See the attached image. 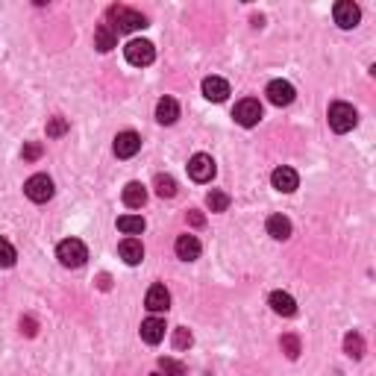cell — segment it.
Returning a JSON list of instances; mask_svg holds the SVG:
<instances>
[{
  "instance_id": "1",
  "label": "cell",
  "mask_w": 376,
  "mask_h": 376,
  "mask_svg": "<svg viewBox=\"0 0 376 376\" xmlns=\"http://www.w3.org/2000/svg\"><path fill=\"white\" fill-rule=\"evenodd\" d=\"M109 18H115V24H109L115 33H135V29H144L147 27V18L135 9H126V6H112L109 9Z\"/></svg>"
},
{
  "instance_id": "2",
  "label": "cell",
  "mask_w": 376,
  "mask_h": 376,
  "mask_svg": "<svg viewBox=\"0 0 376 376\" xmlns=\"http://www.w3.org/2000/svg\"><path fill=\"white\" fill-rule=\"evenodd\" d=\"M56 259L62 262L65 268H83L85 259H88V250L80 239H65L56 247Z\"/></svg>"
},
{
  "instance_id": "3",
  "label": "cell",
  "mask_w": 376,
  "mask_h": 376,
  "mask_svg": "<svg viewBox=\"0 0 376 376\" xmlns=\"http://www.w3.org/2000/svg\"><path fill=\"white\" fill-rule=\"evenodd\" d=\"M355 124H359V115H355V109L350 103L338 100V103L330 106V126H332V133L344 135V133H350Z\"/></svg>"
},
{
  "instance_id": "4",
  "label": "cell",
  "mask_w": 376,
  "mask_h": 376,
  "mask_svg": "<svg viewBox=\"0 0 376 376\" xmlns=\"http://www.w3.org/2000/svg\"><path fill=\"white\" fill-rule=\"evenodd\" d=\"M124 53H126V62H130V65L147 68L156 59V47L147 42V38H133V42L124 47Z\"/></svg>"
},
{
  "instance_id": "5",
  "label": "cell",
  "mask_w": 376,
  "mask_h": 376,
  "mask_svg": "<svg viewBox=\"0 0 376 376\" xmlns=\"http://www.w3.org/2000/svg\"><path fill=\"white\" fill-rule=\"evenodd\" d=\"M215 174H217V167L209 153H194L191 159H188V176H191L194 183H212Z\"/></svg>"
},
{
  "instance_id": "6",
  "label": "cell",
  "mask_w": 376,
  "mask_h": 376,
  "mask_svg": "<svg viewBox=\"0 0 376 376\" xmlns=\"http://www.w3.org/2000/svg\"><path fill=\"white\" fill-rule=\"evenodd\" d=\"M24 194L29 197L33 203H47L53 197V180L47 174H36L29 176L27 185H24Z\"/></svg>"
},
{
  "instance_id": "7",
  "label": "cell",
  "mask_w": 376,
  "mask_h": 376,
  "mask_svg": "<svg viewBox=\"0 0 376 376\" xmlns=\"http://www.w3.org/2000/svg\"><path fill=\"white\" fill-rule=\"evenodd\" d=\"M232 118H235V121H239L241 126H256V124L262 121V103L253 100V97H244V100L235 103Z\"/></svg>"
},
{
  "instance_id": "8",
  "label": "cell",
  "mask_w": 376,
  "mask_h": 376,
  "mask_svg": "<svg viewBox=\"0 0 376 376\" xmlns=\"http://www.w3.org/2000/svg\"><path fill=\"white\" fill-rule=\"evenodd\" d=\"M115 156L118 159H133V156L142 150V135L133 133V130H124V133H118L115 135Z\"/></svg>"
},
{
  "instance_id": "9",
  "label": "cell",
  "mask_w": 376,
  "mask_h": 376,
  "mask_svg": "<svg viewBox=\"0 0 376 376\" xmlns=\"http://www.w3.org/2000/svg\"><path fill=\"white\" fill-rule=\"evenodd\" d=\"M332 15H335V24H338L341 29H353L362 21V9L355 6L353 0H338L335 9H332Z\"/></svg>"
},
{
  "instance_id": "10",
  "label": "cell",
  "mask_w": 376,
  "mask_h": 376,
  "mask_svg": "<svg viewBox=\"0 0 376 376\" xmlns=\"http://www.w3.org/2000/svg\"><path fill=\"white\" fill-rule=\"evenodd\" d=\"M268 100L273 103V106H291L294 103V97H297V92H294V85L288 83V80H273L271 85H268Z\"/></svg>"
},
{
  "instance_id": "11",
  "label": "cell",
  "mask_w": 376,
  "mask_h": 376,
  "mask_svg": "<svg viewBox=\"0 0 376 376\" xmlns=\"http://www.w3.org/2000/svg\"><path fill=\"white\" fill-rule=\"evenodd\" d=\"M271 183H273V188L276 191H282V194H291V191H297V185H300V176H297V171L294 167H276V171L271 174Z\"/></svg>"
},
{
  "instance_id": "12",
  "label": "cell",
  "mask_w": 376,
  "mask_h": 376,
  "mask_svg": "<svg viewBox=\"0 0 376 376\" xmlns=\"http://www.w3.org/2000/svg\"><path fill=\"white\" fill-rule=\"evenodd\" d=\"M174 250H176V256H180L183 262H194V259H200V241H197V235H191V232H185V235H180L176 239V244H174Z\"/></svg>"
},
{
  "instance_id": "13",
  "label": "cell",
  "mask_w": 376,
  "mask_h": 376,
  "mask_svg": "<svg viewBox=\"0 0 376 376\" xmlns=\"http://www.w3.org/2000/svg\"><path fill=\"white\" fill-rule=\"evenodd\" d=\"M144 306H147V309H150L153 314L167 312V309H171V291H167L165 285H153V288L147 291V297H144Z\"/></svg>"
},
{
  "instance_id": "14",
  "label": "cell",
  "mask_w": 376,
  "mask_h": 376,
  "mask_svg": "<svg viewBox=\"0 0 376 376\" xmlns=\"http://www.w3.org/2000/svg\"><path fill=\"white\" fill-rule=\"evenodd\" d=\"M226 94H230V83L221 80V77H206L203 80V97L212 103H224Z\"/></svg>"
},
{
  "instance_id": "15",
  "label": "cell",
  "mask_w": 376,
  "mask_h": 376,
  "mask_svg": "<svg viewBox=\"0 0 376 376\" xmlns=\"http://www.w3.org/2000/svg\"><path fill=\"white\" fill-rule=\"evenodd\" d=\"M268 303H271V309H273L276 314H282V318H294V314H297V303H294V297H291V294H285V291H273Z\"/></svg>"
},
{
  "instance_id": "16",
  "label": "cell",
  "mask_w": 376,
  "mask_h": 376,
  "mask_svg": "<svg viewBox=\"0 0 376 376\" xmlns=\"http://www.w3.org/2000/svg\"><path fill=\"white\" fill-rule=\"evenodd\" d=\"M176 118H180V103H176L174 97H162V100L156 103V121L165 124V126H171Z\"/></svg>"
},
{
  "instance_id": "17",
  "label": "cell",
  "mask_w": 376,
  "mask_h": 376,
  "mask_svg": "<svg viewBox=\"0 0 376 376\" xmlns=\"http://www.w3.org/2000/svg\"><path fill=\"white\" fill-rule=\"evenodd\" d=\"M124 206H130V209H142L147 203V188L142 183H126L124 185Z\"/></svg>"
},
{
  "instance_id": "18",
  "label": "cell",
  "mask_w": 376,
  "mask_h": 376,
  "mask_svg": "<svg viewBox=\"0 0 376 376\" xmlns=\"http://www.w3.org/2000/svg\"><path fill=\"white\" fill-rule=\"evenodd\" d=\"M118 253H121V259L126 265H138L144 259V247H142L138 239H124L121 244H118Z\"/></svg>"
},
{
  "instance_id": "19",
  "label": "cell",
  "mask_w": 376,
  "mask_h": 376,
  "mask_svg": "<svg viewBox=\"0 0 376 376\" xmlns=\"http://www.w3.org/2000/svg\"><path fill=\"white\" fill-rule=\"evenodd\" d=\"M165 338V321L162 318H147L142 323V341L144 344H159Z\"/></svg>"
},
{
  "instance_id": "20",
  "label": "cell",
  "mask_w": 376,
  "mask_h": 376,
  "mask_svg": "<svg viewBox=\"0 0 376 376\" xmlns=\"http://www.w3.org/2000/svg\"><path fill=\"white\" fill-rule=\"evenodd\" d=\"M115 44H118V33H115V29L109 27V24H100V27L94 29V47H97L100 53H109Z\"/></svg>"
},
{
  "instance_id": "21",
  "label": "cell",
  "mask_w": 376,
  "mask_h": 376,
  "mask_svg": "<svg viewBox=\"0 0 376 376\" xmlns=\"http://www.w3.org/2000/svg\"><path fill=\"white\" fill-rule=\"evenodd\" d=\"M268 235L276 241H285L291 235V221L285 215H271L268 217Z\"/></svg>"
},
{
  "instance_id": "22",
  "label": "cell",
  "mask_w": 376,
  "mask_h": 376,
  "mask_svg": "<svg viewBox=\"0 0 376 376\" xmlns=\"http://www.w3.org/2000/svg\"><path fill=\"white\" fill-rule=\"evenodd\" d=\"M118 230H121L124 235H142L144 232V217L142 215H121L118 217Z\"/></svg>"
},
{
  "instance_id": "23",
  "label": "cell",
  "mask_w": 376,
  "mask_h": 376,
  "mask_svg": "<svg viewBox=\"0 0 376 376\" xmlns=\"http://www.w3.org/2000/svg\"><path fill=\"white\" fill-rule=\"evenodd\" d=\"M206 206H209L212 212H226L230 209V194L221 191V188H212V191L206 194Z\"/></svg>"
},
{
  "instance_id": "24",
  "label": "cell",
  "mask_w": 376,
  "mask_h": 376,
  "mask_svg": "<svg viewBox=\"0 0 376 376\" xmlns=\"http://www.w3.org/2000/svg\"><path fill=\"white\" fill-rule=\"evenodd\" d=\"M156 194L159 197H174L176 194V183H174V176L171 174H156Z\"/></svg>"
},
{
  "instance_id": "25",
  "label": "cell",
  "mask_w": 376,
  "mask_h": 376,
  "mask_svg": "<svg viewBox=\"0 0 376 376\" xmlns=\"http://www.w3.org/2000/svg\"><path fill=\"white\" fill-rule=\"evenodd\" d=\"M344 350H347V355H353V359H362V353H364V341H362V335L350 332L347 338H344Z\"/></svg>"
},
{
  "instance_id": "26",
  "label": "cell",
  "mask_w": 376,
  "mask_h": 376,
  "mask_svg": "<svg viewBox=\"0 0 376 376\" xmlns=\"http://www.w3.org/2000/svg\"><path fill=\"white\" fill-rule=\"evenodd\" d=\"M15 259H18V256H15V247L9 244L6 239H0V268H12Z\"/></svg>"
},
{
  "instance_id": "27",
  "label": "cell",
  "mask_w": 376,
  "mask_h": 376,
  "mask_svg": "<svg viewBox=\"0 0 376 376\" xmlns=\"http://www.w3.org/2000/svg\"><path fill=\"white\" fill-rule=\"evenodd\" d=\"M68 133V121L62 115H56V118H51V121H47V135L51 138H59V135H65Z\"/></svg>"
},
{
  "instance_id": "28",
  "label": "cell",
  "mask_w": 376,
  "mask_h": 376,
  "mask_svg": "<svg viewBox=\"0 0 376 376\" xmlns=\"http://www.w3.org/2000/svg\"><path fill=\"white\" fill-rule=\"evenodd\" d=\"M159 368L167 376H185V364L183 362H174V359H159Z\"/></svg>"
},
{
  "instance_id": "29",
  "label": "cell",
  "mask_w": 376,
  "mask_h": 376,
  "mask_svg": "<svg viewBox=\"0 0 376 376\" xmlns=\"http://www.w3.org/2000/svg\"><path fill=\"white\" fill-rule=\"evenodd\" d=\"M191 332L185 330V326H180V330H174V347L176 350H185V347H191Z\"/></svg>"
},
{
  "instance_id": "30",
  "label": "cell",
  "mask_w": 376,
  "mask_h": 376,
  "mask_svg": "<svg viewBox=\"0 0 376 376\" xmlns=\"http://www.w3.org/2000/svg\"><path fill=\"white\" fill-rule=\"evenodd\" d=\"M282 350L288 353V359H297V355H300V341H297L294 335H285V338H282Z\"/></svg>"
},
{
  "instance_id": "31",
  "label": "cell",
  "mask_w": 376,
  "mask_h": 376,
  "mask_svg": "<svg viewBox=\"0 0 376 376\" xmlns=\"http://www.w3.org/2000/svg\"><path fill=\"white\" fill-rule=\"evenodd\" d=\"M38 156H42V144H27L24 147V159H29V162H33V159H38Z\"/></svg>"
},
{
  "instance_id": "32",
  "label": "cell",
  "mask_w": 376,
  "mask_h": 376,
  "mask_svg": "<svg viewBox=\"0 0 376 376\" xmlns=\"http://www.w3.org/2000/svg\"><path fill=\"white\" fill-rule=\"evenodd\" d=\"M188 221H191L194 226H203V215L200 212H191V215H188Z\"/></svg>"
},
{
  "instance_id": "33",
  "label": "cell",
  "mask_w": 376,
  "mask_h": 376,
  "mask_svg": "<svg viewBox=\"0 0 376 376\" xmlns=\"http://www.w3.org/2000/svg\"><path fill=\"white\" fill-rule=\"evenodd\" d=\"M153 376H159V373H153Z\"/></svg>"
}]
</instances>
